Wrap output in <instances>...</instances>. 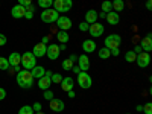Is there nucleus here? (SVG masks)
Segmentation results:
<instances>
[{
	"label": "nucleus",
	"instance_id": "obj_24",
	"mask_svg": "<svg viewBox=\"0 0 152 114\" xmlns=\"http://www.w3.org/2000/svg\"><path fill=\"white\" fill-rule=\"evenodd\" d=\"M113 11H116V12H120L125 9V2L123 0H113Z\"/></svg>",
	"mask_w": 152,
	"mask_h": 114
},
{
	"label": "nucleus",
	"instance_id": "obj_6",
	"mask_svg": "<svg viewBox=\"0 0 152 114\" xmlns=\"http://www.w3.org/2000/svg\"><path fill=\"white\" fill-rule=\"evenodd\" d=\"M53 8H55V11H58V12H69L70 9H72V6H73V2L72 0H53V5H52Z\"/></svg>",
	"mask_w": 152,
	"mask_h": 114
},
{
	"label": "nucleus",
	"instance_id": "obj_49",
	"mask_svg": "<svg viewBox=\"0 0 152 114\" xmlns=\"http://www.w3.org/2000/svg\"><path fill=\"white\" fill-rule=\"evenodd\" d=\"M66 49H67L66 44H61V46H59V50H66Z\"/></svg>",
	"mask_w": 152,
	"mask_h": 114
},
{
	"label": "nucleus",
	"instance_id": "obj_5",
	"mask_svg": "<svg viewBox=\"0 0 152 114\" xmlns=\"http://www.w3.org/2000/svg\"><path fill=\"white\" fill-rule=\"evenodd\" d=\"M58 17H59V12L58 11H55V9H44L43 12H41V21H44V23H47V24H50V23H55L56 20H58Z\"/></svg>",
	"mask_w": 152,
	"mask_h": 114
},
{
	"label": "nucleus",
	"instance_id": "obj_50",
	"mask_svg": "<svg viewBox=\"0 0 152 114\" xmlns=\"http://www.w3.org/2000/svg\"><path fill=\"white\" fill-rule=\"evenodd\" d=\"M99 17H100V18H105V17H107V14H105V12H100Z\"/></svg>",
	"mask_w": 152,
	"mask_h": 114
},
{
	"label": "nucleus",
	"instance_id": "obj_2",
	"mask_svg": "<svg viewBox=\"0 0 152 114\" xmlns=\"http://www.w3.org/2000/svg\"><path fill=\"white\" fill-rule=\"evenodd\" d=\"M78 85L82 88V90H88V88H91L93 85V79H91V76L88 75L87 72H79L78 73Z\"/></svg>",
	"mask_w": 152,
	"mask_h": 114
},
{
	"label": "nucleus",
	"instance_id": "obj_29",
	"mask_svg": "<svg viewBox=\"0 0 152 114\" xmlns=\"http://www.w3.org/2000/svg\"><path fill=\"white\" fill-rule=\"evenodd\" d=\"M73 66H75V62H73L70 58H67V59L62 61V69H64V70H72Z\"/></svg>",
	"mask_w": 152,
	"mask_h": 114
},
{
	"label": "nucleus",
	"instance_id": "obj_46",
	"mask_svg": "<svg viewBox=\"0 0 152 114\" xmlns=\"http://www.w3.org/2000/svg\"><path fill=\"white\" fill-rule=\"evenodd\" d=\"M146 8L148 9H152V0H148V2H146Z\"/></svg>",
	"mask_w": 152,
	"mask_h": 114
},
{
	"label": "nucleus",
	"instance_id": "obj_17",
	"mask_svg": "<svg viewBox=\"0 0 152 114\" xmlns=\"http://www.w3.org/2000/svg\"><path fill=\"white\" fill-rule=\"evenodd\" d=\"M97 18H99L97 12H96L94 9H88V11L85 12V20H84V21H87L88 24H93V23L97 21Z\"/></svg>",
	"mask_w": 152,
	"mask_h": 114
},
{
	"label": "nucleus",
	"instance_id": "obj_51",
	"mask_svg": "<svg viewBox=\"0 0 152 114\" xmlns=\"http://www.w3.org/2000/svg\"><path fill=\"white\" fill-rule=\"evenodd\" d=\"M37 114H46V113H43V111H38Z\"/></svg>",
	"mask_w": 152,
	"mask_h": 114
},
{
	"label": "nucleus",
	"instance_id": "obj_37",
	"mask_svg": "<svg viewBox=\"0 0 152 114\" xmlns=\"http://www.w3.org/2000/svg\"><path fill=\"white\" fill-rule=\"evenodd\" d=\"M18 5H21V6H29V5H32V0H18Z\"/></svg>",
	"mask_w": 152,
	"mask_h": 114
},
{
	"label": "nucleus",
	"instance_id": "obj_21",
	"mask_svg": "<svg viewBox=\"0 0 152 114\" xmlns=\"http://www.w3.org/2000/svg\"><path fill=\"white\" fill-rule=\"evenodd\" d=\"M50 85H52V79L49 78V76H43V78L38 79V88L40 90H47V88H50Z\"/></svg>",
	"mask_w": 152,
	"mask_h": 114
},
{
	"label": "nucleus",
	"instance_id": "obj_39",
	"mask_svg": "<svg viewBox=\"0 0 152 114\" xmlns=\"http://www.w3.org/2000/svg\"><path fill=\"white\" fill-rule=\"evenodd\" d=\"M6 41H8V40H6V37H5L3 34H0V46H5Z\"/></svg>",
	"mask_w": 152,
	"mask_h": 114
},
{
	"label": "nucleus",
	"instance_id": "obj_23",
	"mask_svg": "<svg viewBox=\"0 0 152 114\" xmlns=\"http://www.w3.org/2000/svg\"><path fill=\"white\" fill-rule=\"evenodd\" d=\"M56 38L61 44H67V41L70 40V35L66 31H59V32H56Z\"/></svg>",
	"mask_w": 152,
	"mask_h": 114
},
{
	"label": "nucleus",
	"instance_id": "obj_35",
	"mask_svg": "<svg viewBox=\"0 0 152 114\" xmlns=\"http://www.w3.org/2000/svg\"><path fill=\"white\" fill-rule=\"evenodd\" d=\"M78 28H79V31H82V32H88V28H90V24H88L87 21H81Z\"/></svg>",
	"mask_w": 152,
	"mask_h": 114
},
{
	"label": "nucleus",
	"instance_id": "obj_22",
	"mask_svg": "<svg viewBox=\"0 0 152 114\" xmlns=\"http://www.w3.org/2000/svg\"><path fill=\"white\" fill-rule=\"evenodd\" d=\"M31 73H32V76H34V79H40V78H43V76H44L46 69L41 67V66H35V67L31 70Z\"/></svg>",
	"mask_w": 152,
	"mask_h": 114
},
{
	"label": "nucleus",
	"instance_id": "obj_19",
	"mask_svg": "<svg viewBox=\"0 0 152 114\" xmlns=\"http://www.w3.org/2000/svg\"><path fill=\"white\" fill-rule=\"evenodd\" d=\"M9 61V67H15V66H20L21 64V55L17 53V52H12L8 58Z\"/></svg>",
	"mask_w": 152,
	"mask_h": 114
},
{
	"label": "nucleus",
	"instance_id": "obj_48",
	"mask_svg": "<svg viewBox=\"0 0 152 114\" xmlns=\"http://www.w3.org/2000/svg\"><path fill=\"white\" fill-rule=\"evenodd\" d=\"M70 59H72L73 62H76V59H78V56H76V55H70Z\"/></svg>",
	"mask_w": 152,
	"mask_h": 114
},
{
	"label": "nucleus",
	"instance_id": "obj_12",
	"mask_svg": "<svg viewBox=\"0 0 152 114\" xmlns=\"http://www.w3.org/2000/svg\"><path fill=\"white\" fill-rule=\"evenodd\" d=\"M76 62H78V67L81 69V72H87L88 69H90V58H88L85 53L81 55V56H78Z\"/></svg>",
	"mask_w": 152,
	"mask_h": 114
},
{
	"label": "nucleus",
	"instance_id": "obj_4",
	"mask_svg": "<svg viewBox=\"0 0 152 114\" xmlns=\"http://www.w3.org/2000/svg\"><path fill=\"white\" fill-rule=\"evenodd\" d=\"M122 44V38L119 34H110L107 38H105V47L113 50V49H119Z\"/></svg>",
	"mask_w": 152,
	"mask_h": 114
},
{
	"label": "nucleus",
	"instance_id": "obj_32",
	"mask_svg": "<svg viewBox=\"0 0 152 114\" xmlns=\"http://www.w3.org/2000/svg\"><path fill=\"white\" fill-rule=\"evenodd\" d=\"M18 114H34V110H32V107H29V105H24V107L20 108Z\"/></svg>",
	"mask_w": 152,
	"mask_h": 114
},
{
	"label": "nucleus",
	"instance_id": "obj_18",
	"mask_svg": "<svg viewBox=\"0 0 152 114\" xmlns=\"http://www.w3.org/2000/svg\"><path fill=\"white\" fill-rule=\"evenodd\" d=\"M96 43H94V40H85V41H82V50L85 53H91V52H94L96 50Z\"/></svg>",
	"mask_w": 152,
	"mask_h": 114
},
{
	"label": "nucleus",
	"instance_id": "obj_26",
	"mask_svg": "<svg viewBox=\"0 0 152 114\" xmlns=\"http://www.w3.org/2000/svg\"><path fill=\"white\" fill-rule=\"evenodd\" d=\"M135 58H137V53L134 50H128V52L125 53V61L126 62H135Z\"/></svg>",
	"mask_w": 152,
	"mask_h": 114
},
{
	"label": "nucleus",
	"instance_id": "obj_47",
	"mask_svg": "<svg viewBox=\"0 0 152 114\" xmlns=\"http://www.w3.org/2000/svg\"><path fill=\"white\" fill-rule=\"evenodd\" d=\"M135 110H137L138 113H142V111H143V105H137V107H135Z\"/></svg>",
	"mask_w": 152,
	"mask_h": 114
},
{
	"label": "nucleus",
	"instance_id": "obj_25",
	"mask_svg": "<svg viewBox=\"0 0 152 114\" xmlns=\"http://www.w3.org/2000/svg\"><path fill=\"white\" fill-rule=\"evenodd\" d=\"M97 55H99V58H100V59H108V58L111 56V50H110V49H107V47L104 46L102 49H99Z\"/></svg>",
	"mask_w": 152,
	"mask_h": 114
},
{
	"label": "nucleus",
	"instance_id": "obj_41",
	"mask_svg": "<svg viewBox=\"0 0 152 114\" xmlns=\"http://www.w3.org/2000/svg\"><path fill=\"white\" fill-rule=\"evenodd\" d=\"M119 53H120V47H119V49H113V50H111V56H119Z\"/></svg>",
	"mask_w": 152,
	"mask_h": 114
},
{
	"label": "nucleus",
	"instance_id": "obj_30",
	"mask_svg": "<svg viewBox=\"0 0 152 114\" xmlns=\"http://www.w3.org/2000/svg\"><path fill=\"white\" fill-rule=\"evenodd\" d=\"M32 17H34V6H32V5H29V6H26V12H24V18L32 20Z\"/></svg>",
	"mask_w": 152,
	"mask_h": 114
},
{
	"label": "nucleus",
	"instance_id": "obj_38",
	"mask_svg": "<svg viewBox=\"0 0 152 114\" xmlns=\"http://www.w3.org/2000/svg\"><path fill=\"white\" fill-rule=\"evenodd\" d=\"M32 110H34V113L41 111V104H40V102H35V104H34V107H32Z\"/></svg>",
	"mask_w": 152,
	"mask_h": 114
},
{
	"label": "nucleus",
	"instance_id": "obj_11",
	"mask_svg": "<svg viewBox=\"0 0 152 114\" xmlns=\"http://www.w3.org/2000/svg\"><path fill=\"white\" fill-rule=\"evenodd\" d=\"M49 107L55 113H61V111H64V108H66L64 102H62L61 99H56V97H53L52 100H49Z\"/></svg>",
	"mask_w": 152,
	"mask_h": 114
},
{
	"label": "nucleus",
	"instance_id": "obj_1",
	"mask_svg": "<svg viewBox=\"0 0 152 114\" xmlns=\"http://www.w3.org/2000/svg\"><path fill=\"white\" fill-rule=\"evenodd\" d=\"M17 84L21 88H31L34 85V76L31 73V70H20L17 72Z\"/></svg>",
	"mask_w": 152,
	"mask_h": 114
},
{
	"label": "nucleus",
	"instance_id": "obj_31",
	"mask_svg": "<svg viewBox=\"0 0 152 114\" xmlns=\"http://www.w3.org/2000/svg\"><path fill=\"white\" fill-rule=\"evenodd\" d=\"M8 69H9V61H8V58L0 56V70H8Z\"/></svg>",
	"mask_w": 152,
	"mask_h": 114
},
{
	"label": "nucleus",
	"instance_id": "obj_45",
	"mask_svg": "<svg viewBox=\"0 0 152 114\" xmlns=\"http://www.w3.org/2000/svg\"><path fill=\"white\" fill-rule=\"evenodd\" d=\"M41 43H43V44H49V37H43Z\"/></svg>",
	"mask_w": 152,
	"mask_h": 114
},
{
	"label": "nucleus",
	"instance_id": "obj_28",
	"mask_svg": "<svg viewBox=\"0 0 152 114\" xmlns=\"http://www.w3.org/2000/svg\"><path fill=\"white\" fill-rule=\"evenodd\" d=\"M52 5H53V0H38V6L43 9H49Z\"/></svg>",
	"mask_w": 152,
	"mask_h": 114
},
{
	"label": "nucleus",
	"instance_id": "obj_14",
	"mask_svg": "<svg viewBox=\"0 0 152 114\" xmlns=\"http://www.w3.org/2000/svg\"><path fill=\"white\" fill-rule=\"evenodd\" d=\"M105 18H107V21L111 24V26H116V24H119V23H120V15H119V12H116V11L108 12Z\"/></svg>",
	"mask_w": 152,
	"mask_h": 114
},
{
	"label": "nucleus",
	"instance_id": "obj_8",
	"mask_svg": "<svg viewBox=\"0 0 152 114\" xmlns=\"http://www.w3.org/2000/svg\"><path fill=\"white\" fill-rule=\"evenodd\" d=\"M104 31H105V26L102 23H97V21L90 24V28H88V34H90L91 37H94V38H99L104 34Z\"/></svg>",
	"mask_w": 152,
	"mask_h": 114
},
{
	"label": "nucleus",
	"instance_id": "obj_7",
	"mask_svg": "<svg viewBox=\"0 0 152 114\" xmlns=\"http://www.w3.org/2000/svg\"><path fill=\"white\" fill-rule=\"evenodd\" d=\"M135 62H137V66L140 67V69H145L151 64V55L148 52H140V53H137V58H135Z\"/></svg>",
	"mask_w": 152,
	"mask_h": 114
},
{
	"label": "nucleus",
	"instance_id": "obj_42",
	"mask_svg": "<svg viewBox=\"0 0 152 114\" xmlns=\"http://www.w3.org/2000/svg\"><path fill=\"white\" fill-rule=\"evenodd\" d=\"M132 50H134L135 53H140V52H143V50H142V47H140V46H135V47H134Z\"/></svg>",
	"mask_w": 152,
	"mask_h": 114
},
{
	"label": "nucleus",
	"instance_id": "obj_34",
	"mask_svg": "<svg viewBox=\"0 0 152 114\" xmlns=\"http://www.w3.org/2000/svg\"><path fill=\"white\" fill-rule=\"evenodd\" d=\"M43 97L46 100H52L53 99V91L50 90V88H47V90H44V93H43Z\"/></svg>",
	"mask_w": 152,
	"mask_h": 114
},
{
	"label": "nucleus",
	"instance_id": "obj_10",
	"mask_svg": "<svg viewBox=\"0 0 152 114\" xmlns=\"http://www.w3.org/2000/svg\"><path fill=\"white\" fill-rule=\"evenodd\" d=\"M56 24H58V28H59V31H69L70 28H72V20L69 18V17H66V15H61V17H58V20L55 21Z\"/></svg>",
	"mask_w": 152,
	"mask_h": 114
},
{
	"label": "nucleus",
	"instance_id": "obj_36",
	"mask_svg": "<svg viewBox=\"0 0 152 114\" xmlns=\"http://www.w3.org/2000/svg\"><path fill=\"white\" fill-rule=\"evenodd\" d=\"M143 111H145V114H152V104L148 102V104L143 107Z\"/></svg>",
	"mask_w": 152,
	"mask_h": 114
},
{
	"label": "nucleus",
	"instance_id": "obj_15",
	"mask_svg": "<svg viewBox=\"0 0 152 114\" xmlns=\"http://www.w3.org/2000/svg\"><path fill=\"white\" fill-rule=\"evenodd\" d=\"M24 12H26V8L21 6V5H15L11 9V14L14 18H24Z\"/></svg>",
	"mask_w": 152,
	"mask_h": 114
},
{
	"label": "nucleus",
	"instance_id": "obj_27",
	"mask_svg": "<svg viewBox=\"0 0 152 114\" xmlns=\"http://www.w3.org/2000/svg\"><path fill=\"white\" fill-rule=\"evenodd\" d=\"M102 12H105V14H108V12H111L113 11V3L110 2V0H104L102 2Z\"/></svg>",
	"mask_w": 152,
	"mask_h": 114
},
{
	"label": "nucleus",
	"instance_id": "obj_13",
	"mask_svg": "<svg viewBox=\"0 0 152 114\" xmlns=\"http://www.w3.org/2000/svg\"><path fill=\"white\" fill-rule=\"evenodd\" d=\"M46 49H47V46L46 44H43V43H38L37 46H34V56L35 58H43V56H46Z\"/></svg>",
	"mask_w": 152,
	"mask_h": 114
},
{
	"label": "nucleus",
	"instance_id": "obj_40",
	"mask_svg": "<svg viewBox=\"0 0 152 114\" xmlns=\"http://www.w3.org/2000/svg\"><path fill=\"white\" fill-rule=\"evenodd\" d=\"M6 97V90H5V88H2V87H0V100H3Z\"/></svg>",
	"mask_w": 152,
	"mask_h": 114
},
{
	"label": "nucleus",
	"instance_id": "obj_20",
	"mask_svg": "<svg viewBox=\"0 0 152 114\" xmlns=\"http://www.w3.org/2000/svg\"><path fill=\"white\" fill-rule=\"evenodd\" d=\"M73 87H75V81L70 78H62V81H61V88L64 90L66 93L67 91H70V90H73Z\"/></svg>",
	"mask_w": 152,
	"mask_h": 114
},
{
	"label": "nucleus",
	"instance_id": "obj_43",
	"mask_svg": "<svg viewBox=\"0 0 152 114\" xmlns=\"http://www.w3.org/2000/svg\"><path fill=\"white\" fill-rule=\"evenodd\" d=\"M67 96H69V97H70V99H73V97H75V96H76V93H75V91H73V90H70V91H67Z\"/></svg>",
	"mask_w": 152,
	"mask_h": 114
},
{
	"label": "nucleus",
	"instance_id": "obj_33",
	"mask_svg": "<svg viewBox=\"0 0 152 114\" xmlns=\"http://www.w3.org/2000/svg\"><path fill=\"white\" fill-rule=\"evenodd\" d=\"M50 79H52V84H61L62 81V76L59 73H52V76H50Z\"/></svg>",
	"mask_w": 152,
	"mask_h": 114
},
{
	"label": "nucleus",
	"instance_id": "obj_44",
	"mask_svg": "<svg viewBox=\"0 0 152 114\" xmlns=\"http://www.w3.org/2000/svg\"><path fill=\"white\" fill-rule=\"evenodd\" d=\"M72 70H73V72H75V73H76V75H78V73H79V72H81V69H79V67H78V66H73V69H72Z\"/></svg>",
	"mask_w": 152,
	"mask_h": 114
},
{
	"label": "nucleus",
	"instance_id": "obj_9",
	"mask_svg": "<svg viewBox=\"0 0 152 114\" xmlns=\"http://www.w3.org/2000/svg\"><path fill=\"white\" fill-rule=\"evenodd\" d=\"M59 53H61V50H59V46L52 43V44H49L47 49H46V55L49 59H58L59 58Z\"/></svg>",
	"mask_w": 152,
	"mask_h": 114
},
{
	"label": "nucleus",
	"instance_id": "obj_3",
	"mask_svg": "<svg viewBox=\"0 0 152 114\" xmlns=\"http://www.w3.org/2000/svg\"><path fill=\"white\" fill-rule=\"evenodd\" d=\"M21 66L24 67V70H32L37 66V58L32 52H24L21 55Z\"/></svg>",
	"mask_w": 152,
	"mask_h": 114
},
{
	"label": "nucleus",
	"instance_id": "obj_52",
	"mask_svg": "<svg viewBox=\"0 0 152 114\" xmlns=\"http://www.w3.org/2000/svg\"><path fill=\"white\" fill-rule=\"evenodd\" d=\"M126 114H131V113H126Z\"/></svg>",
	"mask_w": 152,
	"mask_h": 114
},
{
	"label": "nucleus",
	"instance_id": "obj_16",
	"mask_svg": "<svg viewBox=\"0 0 152 114\" xmlns=\"http://www.w3.org/2000/svg\"><path fill=\"white\" fill-rule=\"evenodd\" d=\"M140 47H142L143 52H148V53L152 50V38H151V34H148V35L143 38V40H142Z\"/></svg>",
	"mask_w": 152,
	"mask_h": 114
}]
</instances>
